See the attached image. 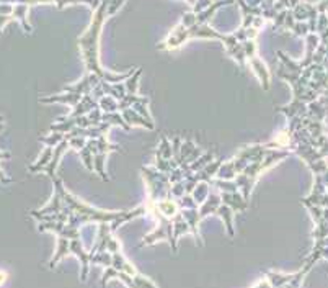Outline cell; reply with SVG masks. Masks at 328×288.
Segmentation results:
<instances>
[]
</instances>
